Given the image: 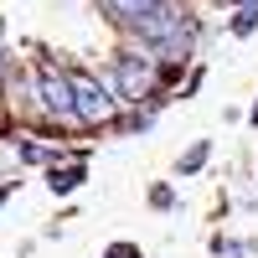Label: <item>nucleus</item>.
<instances>
[{"label": "nucleus", "mask_w": 258, "mask_h": 258, "mask_svg": "<svg viewBox=\"0 0 258 258\" xmlns=\"http://www.w3.org/2000/svg\"><path fill=\"white\" fill-rule=\"evenodd\" d=\"M68 83H73V114L83 124H109L114 119V93L103 83H93L88 73H68Z\"/></svg>", "instance_id": "obj_1"}, {"label": "nucleus", "mask_w": 258, "mask_h": 258, "mask_svg": "<svg viewBox=\"0 0 258 258\" xmlns=\"http://www.w3.org/2000/svg\"><path fill=\"white\" fill-rule=\"evenodd\" d=\"M150 88H155V68H150L145 57H119V62H114V93H119V98L140 103Z\"/></svg>", "instance_id": "obj_2"}, {"label": "nucleus", "mask_w": 258, "mask_h": 258, "mask_svg": "<svg viewBox=\"0 0 258 258\" xmlns=\"http://www.w3.org/2000/svg\"><path fill=\"white\" fill-rule=\"evenodd\" d=\"M41 109H47L52 119H78L73 114V83H68V73H57V68H41Z\"/></svg>", "instance_id": "obj_3"}, {"label": "nucleus", "mask_w": 258, "mask_h": 258, "mask_svg": "<svg viewBox=\"0 0 258 258\" xmlns=\"http://www.w3.org/2000/svg\"><path fill=\"white\" fill-rule=\"evenodd\" d=\"M155 6H160V0H109V11H114L119 21H129V26H135L140 16H150Z\"/></svg>", "instance_id": "obj_4"}, {"label": "nucleus", "mask_w": 258, "mask_h": 258, "mask_svg": "<svg viewBox=\"0 0 258 258\" xmlns=\"http://www.w3.org/2000/svg\"><path fill=\"white\" fill-rule=\"evenodd\" d=\"M258 26V0H238V16H232V31L238 36H248Z\"/></svg>", "instance_id": "obj_5"}, {"label": "nucleus", "mask_w": 258, "mask_h": 258, "mask_svg": "<svg viewBox=\"0 0 258 258\" xmlns=\"http://www.w3.org/2000/svg\"><path fill=\"white\" fill-rule=\"evenodd\" d=\"M83 181V165H62V170H52V191H73Z\"/></svg>", "instance_id": "obj_6"}, {"label": "nucleus", "mask_w": 258, "mask_h": 258, "mask_svg": "<svg viewBox=\"0 0 258 258\" xmlns=\"http://www.w3.org/2000/svg\"><path fill=\"white\" fill-rule=\"evenodd\" d=\"M207 150H212L207 140H202V145H191V150H186V155H181V170H197V165L207 160Z\"/></svg>", "instance_id": "obj_7"}, {"label": "nucleus", "mask_w": 258, "mask_h": 258, "mask_svg": "<svg viewBox=\"0 0 258 258\" xmlns=\"http://www.w3.org/2000/svg\"><path fill=\"white\" fill-rule=\"evenodd\" d=\"M103 258H140V248H135V243H114Z\"/></svg>", "instance_id": "obj_8"}, {"label": "nucleus", "mask_w": 258, "mask_h": 258, "mask_svg": "<svg viewBox=\"0 0 258 258\" xmlns=\"http://www.w3.org/2000/svg\"><path fill=\"white\" fill-rule=\"evenodd\" d=\"M217 253H222V258H243V248H238V243H217Z\"/></svg>", "instance_id": "obj_9"}, {"label": "nucleus", "mask_w": 258, "mask_h": 258, "mask_svg": "<svg viewBox=\"0 0 258 258\" xmlns=\"http://www.w3.org/2000/svg\"><path fill=\"white\" fill-rule=\"evenodd\" d=\"M253 119H258V109H253Z\"/></svg>", "instance_id": "obj_10"}]
</instances>
